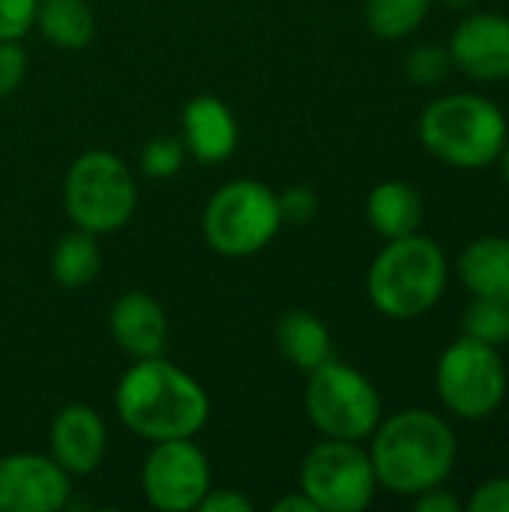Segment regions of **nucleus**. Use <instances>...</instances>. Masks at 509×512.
I'll use <instances>...</instances> for the list:
<instances>
[{"label": "nucleus", "instance_id": "f257e3e1", "mask_svg": "<svg viewBox=\"0 0 509 512\" xmlns=\"http://www.w3.org/2000/svg\"><path fill=\"white\" fill-rule=\"evenodd\" d=\"M114 411L132 435L150 444L195 438L210 420V396L186 369L162 354L132 360L117 381Z\"/></svg>", "mask_w": 509, "mask_h": 512}, {"label": "nucleus", "instance_id": "f03ea898", "mask_svg": "<svg viewBox=\"0 0 509 512\" xmlns=\"http://www.w3.org/2000/svg\"><path fill=\"white\" fill-rule=\"evenodd\" d=\"M369 441L378 489L399 498H414L426 489L444 486L459 456L453 426L426 408H405L381 417Z\"/></svg>", "mask_w": 509, "mask_h": 512}, {"label": "nucleus", "instance_id": "7ed1b4c3", "mask_svg": "<svg viewBox=\"0 0 509 512\" xmlns=\"http://www.w3.org/2000/svg\"><path fill=\"white\" fill-rule=\"evenodd\" d=\"M450 267L444 249L426 234L387 240L366 273L372 306L393 321H411L432 312L447 291Z\"/></svg>", "mask_w": 509, "mask_h": 512}, {"label": "nucleus", "instance_id": "20e7f679", "mask_svg": "<svg viewBox=\"0 0 509 512\" xmlns=\"http://www.w3.org/2000/svg\"><path fill=\"white\" fill-rule=\"evenodd\" d=\"M417 138L438 162L450 168H489L498 162L509 141L507 114L489 96L447 93L423 108Z\"/></svg>", "mask_w": 509, "mask_h": 512}, {"label": "nucleus", "instance_id": "39448f33", "mask_svg": "<svg viewBox=\"0 0 509 512\" xmlns=\"http://www.w3.org/2000/svg\"><path fill=\"white\" fill-rule=\"evenodd\" d=\"M279 195L252 177L222 183L204 204V243L222 258H252L264 252L282 228Z\"/></svg>", "mask_w": 509, "mask_h": 512}, {"label": "nucleus", "instance_id": "423d86ee", "mask_svg": "<svg viewBox=\"0 0 509 512\" xmlns=\"http://www.w3.org/2000/svg\"><path fill=\"white\" fill-rule=\"evenodd\" d=\"M138 204V183L129 165L111 150H84L63 177V210L75 228L96 237L120 231Z\"/></svg>", "mask_w": 509, "mask_h": 512}, {"label": "nucleus", "instance_id": "0eeeda50", "mask_svg": "<svg viewBox=\"0 0 509 512\" xmlns=\"http://www.w3.org/2000/svg\"><path fill=\"white\" fill-rule=\"evenodd\" d=\"M303 408L321 438L339 441H369L384 417L378 387L336 357L306 375Z\"/></svg>", "mask_w": 509, "mask_h": 512}, {"label": "nucleus", "instance_id": "6e6552de", "mask_svg": "<svg viewBox=\"0 0 509 512\" xmlns=\"http://www.w3.org/2000/svg\"><path fill=\"white\" fill-rule=\"evenodd\" d=\"M507 384V366L498 348L471 336L447 345L435 366V393L459 420L480 423L492 417L507 399Z\"/></svg>", "mask_w": 509, "mask_h": 512}, {"label": "nucleus", "instance_id": "1a4fd4ad", "mask_svg": "<svg viewBox=\"0 0 509 512\" xmlns=\"http://www.w3.org/2000/svg\"><path fill=\"white\" fill-rule=\"evenodd\" d=\"M300 492L318 512H363L378 492L369 450L360 441H318L300 462Z\"/></svg>", "mask_w": 509, "mask_h": 512}, {"label": "nucleus", "instance_id": "9d476101", "mask_svg": "<svg viewBox=\"0 0 509 512\" xmlns=\"http://www.w3.org/2000/svg\"><path fill=\"white\" fill-rule=\"evenodd\" d=\"M213 486L207 453L195 438H171L150 444L141 462L144 501L159 512H195Z\"/></svg>", "mask_w": 509, "mask_h": 512}, {"label": "nucleus", "instance_id": "9b49d317", "mask_svg": "<svg viewBox=\"0 0 509 512\" xmlns=\"http://www.w3.org/2000/svg\"><path fill=\"white\" fill-rule=\"evenodd\" d=\"M72 501V477L45 453L0 459V512H57Z\"/></svg>", "mask_w": 509, "mask_h": 512}, {"label": "nucleus", "instance_id": "f8f14e48", "mask_svg": "<svg viewBox=\"0 0 509 512\" xmlns=\"http://www.w3.org/2000/svg\"><path fill=\"white\" fill-rule=\"evenodd\" d=\"M453 66L474 81L509 78V18L498 12L465 15L450 36Z\"/></svg>", "mask_w": 509, "mask_h": 512}, {"label": "nucleus", "instance_id": "ddd939ff", "mask_svg": "<svg viewBox=\"0 0 509 512\" xmlns=\"http://www.w3.org/2000/svg\"><path fill=\"white\" fill-rule=\"evenodd\" d=\"M108 429L96 408L84 402L63 405L48 426V456L75 480L90 477L105 462Z\"/></svg>", "mask_w": 509, "mask_h": 512}, {"label": "nucleus", "instance_id": "4468645a", "mask_svg": "<svg viewBox=\"0 0 509 512\" xmlns=\"http://www.w3.org/2000/svg\"><path fill=\"white\" fill-rule=\"evenodd\" d=\"M108 330L114 345L132 357H162L168 348V315L147 291H123L108 309Z\"/></svg>", "mask_w": 509, "mask_h": 512}, {"label": "nucleus", "instance_id": "2eb2a0df", "mask_svg": "<svg viewBox=\"0 0 509 512\" xmlns=\"http://www.w3.org/2000/svg\"><path fill=\"white\" fill-rule=\"evenodd\" d=\"M180 132L186 153L201 165H222L240 144V126L234 111L219 96H192L180 114Z\"/></svg>", "mask_w": 509, "mask_h": 512}, {"label": "nucleus", "instance_id": "dca6fc26", "mask_svg": "<svg viewBox=\"0 0 509 512\" xmlns=\"http://www.w3.org/2000/svg\"><path fill=\"white\" fill-rule=\"evenodd\" d=\"M456 276L471 297L509 303V237L489 234L468 243L456 261Z\"/></svg>", "mask_w": 509, "mask_h": 512}, {"label": "nucleus", "instance_id": "f3484780", "mask_svg": "<svg viewBox=\"0 0 509 512\" xmlns=\"http://www.w3.org/2000/svg\"><path fill=\"white\" fill-rule=\"evenodd\" d=\"M366 219L384 240L417 234L426 219L423 195L405 180H384L366 198Z\"/></svg>", "mask_w": 509, "mask_h": 512}, {"label": "nucleus", "instance_id": "a211bd4d", "mask_svg": "<svg viewBox=\"0 0 509 512\" xmlns=\"http://www.w3.org/2000/svg\"><path fill=\"white\" fill-rule=\"evenodd\" d=\"M276 348L285 363L300 372H312L321 363L333 360V336L327 324L309 309H288L276 318Z\"/></svg>", "mask_w": 509, "mask_h": 512}, {"label": "nucleus", "instance_id": "6ab92c4d", "mask_svg": "<svg viewBox=\"0 0 509 512\" xmlns=\"http://www.w3.org/2000/svg\"><path fill=\"white\" fill-rule=\"evenodd\" d=\"M33 27H39L45 42L63 51H81L96 36V15L87 0H39Z\"/></svg>", "mask_w": 509, "mask_h": 512}, {"label": "nucleus", "instance_id": "aec40b11", "mask_svg": "<svg viewBox=\"0 0 509 512\" xmlns=\"http://www.w3.org/2000/svg\"><path fill=\"white\" fill-rule=\"evenodd\" d=\"M48 264H51V279L60 288H72V291L87 288L99 276V267H102L99 237L72 225V231H66L54 243Z\"/></svg>", "mask_w": 509, "mask_h": 512}, {"label": "nucleus", "instance_id": "412c9836", "mask_svg": "<svg viewBox=\"0 0 509 512\" xmlns=\"http://www.w3.org/2000/svg\"><path fill=\"white\" fill-rule=\"evenodd\" d=\"M432 3L435 0H366L363 15L378 39L399 42L429 18Z\"/></svg>", "mask_w": 509, "mask_h": 512}, {"label": "nucleus", "instance_id": "4be33fe9", "mask_svg": "<svg viewBox=\"0 0 509 512\" xmlns=\"http://www.w3.org/2000/svg\"><path fill=\"white\" fill-rule=\"evenodd\" d=\"M462 336H471L483 345H507L509 342V303L474 297L462 312Z\"/></svg>", "mask_w": 509, "mask_h": 512}, {"label": "nucleus", "instance_id": "5701e85b", "mask_svg": "<svg viewBox=\"0 0 509 512\" xmlns=\"http://www.w3.org/2000/svg\"><path fill=\"white\" fill-rule=\"evenodd\" d=\"M186 144L183 138H171V135H156L141 147V171L150 180H171L180 174L183 162H186Z\"/></svg>", "mask_w": 509, "mask_h": 512}, {"label": "nucleus", "instance_id": "b1692460", "mask_svg": "<svg viewBox=\"0 0 509 512\" xmlns=\"http://www.w3.org/2000/svg\"><path fill=\"white\" fill-rule=\"evenodd\" d=\"M450 69H453L450 51L432 42L411 48L405 57V75L417 87H438L450 75Z\"/></svg>", "mask_w": 509, "mask_h": 512}, {"label": "nucleus", "instance_id": "393cba45", "mask_svg": "<svg viewBox=\"0 0 509 512\" xmlns=\"http://www.w3.org/2000/svg\"><path fill=\"white\" fill-rule=\"evenodd\" d=\"M276 195H279L282 222L306 225V222H312L318 216V192L312 186L294 183V186H288L285 192H276Z\"/></svg>", "mask_w": 509, "mask_h": 512}, {"label": "nucleus", "instance_id": "a878e982", "mask_svg": "<svg viewBox=\"0 0 509 512\" xmlns=\"http://www.w3.org/2000/svg\"><path fill=\"white\" fill-rule=\"evenodd\" d=\"M27 75V51L21 39H0V99L15 93Z\"/></svg>", "mask_w": 509, "mask_h": 512}, {"label": "nucleus", "instance_id": "bb28decb", "mask_svg": "<svg viewBox=\"0 0 509 512\" xmlns=\"http://www.w3.org/2000/svg\"><path fill=\"white\" fill-rule=\"evenodd\" d=\"M39 0H0V39H24L36 21Z\"/></svg>", "mask_w": 509, "mask_h": 512}, {"label": "nucleus", "instance_id": "cd10ccee", "mask_svg": "<svg viewBox=\"0 0 509 512\" xmlns=\"http://www.w3.org/2000/svg\"><path fill=\"white\" fill-rule=\"evenodd\" d=\"M471 512H509V477H492L468 501Z\"/></svg>", "mask_w": 509, "mask_h": 512}, {"label": "nucleus", "instance_id": "c85d7f7f", "mask_svg": "<svg viewBox=\"0 0 509 512\" xmlns=\"http://www.w3.org/2000/svg\"><path fill=\"white\" fill-rule=\"evenodd\" d=\"M252 510H255L252 498H249V495H243L240 489H231V486H222V489L210 486V489H207V495H204V498H201V504H198V512H252Z\"/></svg>", "mask_w": 509, "mask_h": 512}, {"label": "nucleus", "instance_id": "c756f323", "mask_svg": "<svg viewBox=\"0 0 509 512\" xmlns=\"http://www.w3.org/2000/svg\"><path fill=\"white\" fill-rule=\"evenodd\" d=\"M414 510L417 512H462V504L453 492H447L444 486L426 489L420 495H414Z\"/></svg>", "mask_w": 509, "mask_h": 512}, {"label": "nucleus", "instance_id": "7c9ffc66", "mask_svg": "<svg viewBox=\"0 0 509 512\" xmlns=\"http://www.w3.org/2000/svg\"><path fill=\"white\" fill-rule=\"evenodd\" d=\"M273 512H318V507L297 489L294 495H282V498L273 504Z\"/></svg>", "mask_w": 509, "mask_h": 512}, {"label": "nucleus", "instance_id": "2f4dec72", "mask_svg": "<svg viewBox=\"0 0 509 512\" xmlns=\"http://www.w3.org/2000/svg\"><path fill=\"white\" fill-rule=\"evenodd\" d=\"M498 162H501V177H504V183H507V189H509V141L504 144V150H501Z\"/></svg>", "mask_w": 509, "mask_h": 512}, {"label": "nucleus", "instance_id": "473e14b6", "mask_svg": "<svg viewBox=\"0 0 509 512\" xmlns=\"http://www.w3.org/2000/svg\"><path fill=\"white\" fill-rule=\"evenodd\" d=\"M447 6H453V9H471V6H477L480 0H444Z\"/></svg>", "mask_w": 509, "mask_h": 512}]
</instances>
